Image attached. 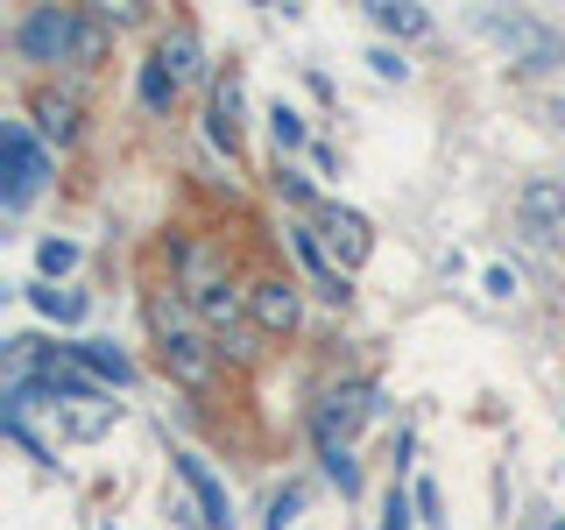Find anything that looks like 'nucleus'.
<instances>
[{
    "label": "nucleus",
    "mask_w": 565,
    "mask_h": 530,
    "mask_svg": "<svg viewBox=\"0 0 565 530\" xmlns=\"http://www.w3.org/2000/svg\"><path fill=\"white\" fill-rule=\"evenodd\" d=\"M149 326H156V340H163V368H170V375L184 389H205L212 382V332L177 305V297H156Z\"/></svg>",
    "instance_id": "1"
},
{
    "label": "nucleus",
    "mask_w": 565,
    "mask_h": 530,
    "mask_svg": "<svg viewBox=\"0 0 565 530\" xmlns=\"http://www.w3.org/2000/svg\"><path fill=\"white\" fill-rule=\"evenodd\" d=\"M481 29L509 50V64H523V71H558V64H565V35L544 29V22H530V14L481 8Z\"/></svg>",
    "instance_id": "2"
},
{
    "label": "nucleus",
    "mask_w": 565,
    "mask_h": 530,
    "mask_svg": "<svg viewBox=\"0 0 565 530\" xmlns=\"http://www.w3.org/2000/svg\"><path fill=\"white\" fill-rule=\"evenodd\" d=\"M0 163H8V191H0V205L22 212L35 191H43V177H50V156H43V141L29 135V120H8V128H0Z\"/></svg>",
    "instance_id": "3"
},
{
    "label": "nucleus",
    "mask_w": 565,
    "mask_h": 530,
    "mask_svg": "<svg viewBox=\"0 0 565 530\" xmlns=\"http://www.w3.org/2000/svg\"><path fill=\"white\" fill-rule=\"evenodd\" d=\"M71 43H78V14L71 8H29L22 29H14V50L29 64H71Z\"/></svg>",
    "instance_id": "4"
},
{
    "label": "nucleus",
    "mask_w": 565,
    "mask_h": 530,
    "mask_svg": "<svg viewBox=\"0 0 565 530\" xmlns=\"http://www.w3.org/2000/svg\"><path fill=\"white\" fill-rule=\"evenodd\" d=\"M375 417V389L367 382H347V389H326V403L311 411V438L318 446H347L361 424Z\"/></svg>",
    "instance_id": "5"
},
{
    "label": "nucleus",
    "mask_w": 565,
    "mask_h": 530,
    "mask_svg": "<svg viewBox=\"0 0 565 530\" xmlns=\"http://www.w3.org/2000/svg\"><path fill=\"white\" fill-rule=\"evenodd\" d=\"M318 241H326V255H332V269H361L367 255H375V234H367V220L361 212H347V205H318Z\"/></svg>",
    "instance_id": "6"
},
{
    "label": "nucleus",
    "mask_w": 565,
    "mask_h": 530,
    "mask_svg": "<svg viewBox=\"0 0 565 530\" xmlns=\"http://www.w3.org/2000/svg\"><path fill=\"white\" fill-rule=\"evenodd\" d=\"M177 481L199 495V509H205V523H212V530H234V502H226V481L205 467L199 453H177Z\"/></svg>",
    "instance_id": "7"
},
{
    "label": "nucleus",
    "mask_w": 565,
    "mask_h": 530,
    "mask_svg": "<svg viewBox=\"0 0 565 530\" xmlns=\"http://www.w3.org/2000/svg\"><path fill=\"white\" fill-rule=\"evenodd\" d=\"M247 318H255L262 332H290L297 326V283H282V276L255 283V290H247Z\"/></svg>",
    "instance_id": "8"
},
{
    "label": "nucleus",
    "mask_w": 565,
    "mask_h": 530,
    "mask_svg": "<svg viewBox=\"0 0 565 530\" xmlns=\"http://www.w3.org/2000/svg\"><path fill=\"white\" fill-rule=\"evenodd\" d=\"M290 247L305 255V269H311V283H318V297H326V305H347V276L332 269V255H326V241H318V226H290Z\"/></svg>",
    "instance_id": "9"
},
{
    "label": "nucleus",
    "mask_w": 565,
    "mask_h": 530,
    "mask_svg": "<svg viewBox=\"0 0 565 530\" xmlns=\"http://www.w3.org/2000/svg\"><path fill=\"white\" fill-rule=\"evenodd\" d=\"M516 205H523V226H530V234H552V226H565V184H552V177H530Z\"/></svg>",
    "instance_id": "10"
},
{
    "label": "nucleus",
    "mask_w": 565,
    "mask_h": 530,
    "mask_svg": "<svg viewBox=\"0 0 565 530\" xmlns=\"http://www.w3.org/2000/svg\"><path fill=\"white\" fill-rule=\"evenodd\" d=\"M212 141H220L226 156L241 149V71H226V78L212 85Z\"/></svg>",
    "instance_id": "11"
},
{
    "label": "nucleus",
    "mask_w": 565,
    "mask_h": 530,
    "mask_svg": "<svg viewBox=\"0 0 565 530\" xmlns=\"http://www.w3.org/2000/svg\"><path fill=\"white\" fill-rule=\"evenodd\" d=\"M156 64H163L177 85H184V78H199V71H205V50H199V35H191V29H170L163 43H156Z\"/></svg>",
    "instance_id": "12"
},
{
    "label": "nucleus",
    "mask_w": 565,
    "mask_h": 530,
    "mask_svg": "<svg viewBox=\"0 0 565 530\" xmlns=\"http://www.w3.org/2000/svg\"><path fill=\"white\" fill-rule=\"evenodd\" d=\"M35 128H43L50 141H57V149H64V141H78V99H64V93H43V99H35Z\"/></svg>",
    "instance_id": "13"
},
{
    "label": "nucleus",
    "mask_w": 565,
    "mask_h": 530,
    "mask_svg": "<svg viewBox=\"0 0 565 530\" xmlns=\"http://www.w3.org/2000/svg\"><path fill=\"white\" fill-rule=\"evenodd\" d=\"M71 353H78V361L93 368L99 382H135V361H128V353H120L114 340H78V347H71Z\"/></svg>",
    "instance_id": "14"
},
{
    "label": "nucleus",
    "mask_w": 565,
    "mask_h": 530,
    "mask_svg": "<svg viewBox=\"0 0 565 530\" xmlns=\"http://www.w3.org/2000/svg\"><path fill=\"white\" fill-rule=\"evenodd\" d=\"M367 14H375V22H382L388 35H424V29H431V14H424V8H411V0H375Z\"/></svg>",
    "instance_id": "15"
},
{
    "label": "nucleus",
    "mask_w": 565,
    "mask_h": 530,
    "mask_svg": "<svg viewBox=\"0 0 565 530\" xmlns=\"http://www.w3.org/2000/svg\"><path fill=\"white\" fill-rule=\"evenodd\" d=\"M29 305L43 311V318H57V326H78V318H85V297H78V290H43V283H35Z\"/></svg>",
    "instance_id": "16"
},
{
    "label": "nucleus",
    "mask_w": 565,
    "mask_h": 530,
    "mask_svg": "<svg viewBox=\"0 0 565 530\" xmlns=\"http://www.w3.org/2000/svg\"><path fill=\"white\" fill-rule=\"evenodd\" d=\"M135 93H141V106H149V114H170V99H177V78H170L163 64H141Z\"/></svg>",
    "instance_id": "17"
},
{
    "label": "nucleus",
    "mask_w": 565,
    "mask_h": 530,
    "mask_svg": "<svg viewBox=\"0 0 565 530\" xmlns=\"http://www.w3.org/2000/svg\"><path fill=\"white\" fill-rule=\"evenodd\" d=\"M99 57H106V22H99V14H78V43H71V64L93 71Z\"/></svg>",
    "instance_id": "18"
},
{
    "label": "nucleus",
    "mask_w": 565,
    "mask_h": 530,
    "mask_svg": "<svg viewBox=\"0 0 565 530\" xmlns=\"http://www.w3.org/2000/svg\"><path fill=\"white\" fill-rule=\"evenodd\" d=\"M106 424H114V403H106V396H93V403H78V411L64 417V432H71V438H99Z\"/></svg>",
    "instance_id": "19"
},
{
    "label": "nucleus",
    "mask_w": 565,
    "mask_h": 530,
    "mask_svg": "<svg viewBox=\"0 0 565 530\" xmlns=\"http://www.w3.org/2000/svg\"><path fill=\"white\" fill-rule=\"evenodd\" d=\"M318 459H326V474H332V488H340V495L361 488V467H353V453H347V446H318Z\"/></svg>",
    "instance_id": "20"
},
{
    "label": "nucleus",
    "mask_w": 565,
    "mask_h": 530,
    "mask_svg": "<svg viewBox=\"0 0 565 530\" xmlns=\"http://www.w3.org/2000/svg\"><path fill=\"white\" fill-rule=\"evenodd\" d=\"M35 269H43V276L78 269V247H71V241H43V247H35Z\"/></svg>",
    "instance_id": "21"
},
{
    "label": "nucleus",
    "mask_w": 565,
    "mask_h": 530,
    "mask_svg": "<svg viewBox=\"0 0 565 530\" xmlns=\"http://www.w3.org/2000/svg\"><path fill=\"white\" fill-rule=\"evenodd\" d=\"M269 128H276V149H297V141H305V120H297L290 106H276V114H269Z\"/></svg>",
    "instance_id": "22"
},
{
    "label": "nucleus",
    "mask_w": 565,
    "mask_h": 530,
    "mask_svg": "<svg viewBox=\"0 0 565 530\" xmlns=\"http://www.w3.org/2000/svg\"><path fill=\"white\" fill-rule=\"evenodd\" d=\"M93 14H99V22H106V29H128V22H135V14H141V8H135V0H106V8H93Z\"/></svg>",
    "instance_id": "23"
},
{
    "label": "nucleus",
    "mask_w": 565,
    "mask_h": 530,
    "mask_svg": "<svg viewBox=\"0 0 565 530\" xmlns=\"http://www.w3.org/2000/svg\"><path fill=\"white\" fill-rule=\"evenodd\" d=\"M417 509H424V523H431V530L446 523V517H438V488H431V481H417Z\"/></svg>",
    "instance_id": "24"
},
{
    "label": "nucleus",
    "mask_w": 565,
    "mask_h": 530,
    "mask_svg": "<svg viewBox=\"0 0 565 530\" xmlns=\"http://www.w3.org/2000/svg\"><path fill=\"white\" fill-rule=\"evenodd\" d=\"M367 64H375V71H382V78H403V71H411V64H403V57H396V50H375V57H367Z\"/></svg>",
    "instance_id": "25"
},
{
    "label": "nucleus",
    "mask_w": 565,
    "mask_h": 530,
    "mask_svg": "<svg viewBox=\"0 0 565 530\" xmlns=\"http://www.w3.org/2000/svg\"><path fill=\"white\" fill-rule=\"evenodd\" d=\"M290 517H297V488H290V495H276V509H269V530H282Z\"/></svg>",
    "instance_id": "26"
},
{
    "label": "nucleus",
    "mask_w": 565,
    "mask_h": 530,
    "mask_svg": "<svg viewBox=\"0 0 565 530\" xmlns=\"http://www.w3.org/2000/svg\"><path fill=\"white\" fill-rule=\"evenodd\" d=\"M488 290L494 297H516V269H488Z\"/></svg>",
    "instance_id": "27"
},
{
    "label": "nucleus",
    "mask_w": 565,
    "mask_h": 530,
    "mask_svg": "<svg viewBox=\"0 0 565 530\" xmlns=\"http://www.w3.org/2000/svg\"><path fill=\"white\" fill-rule=\"evenodd\" d=\"M388 530H411V517H403V495H388Z\"/></svg>",
    "instance_id": "28"
},
{
    "label": "nucleus",
    "mask_w": 565,
    "mask_h": 530,
    "mask_svg": "<svg viewBox=\"0 0 565 530\" xmlns=\"http://www.w3.org/2000/svg\"><path fill=\"white\" fill-rule=\"evenodd\" d=\"M552 120H558V128H565V99H552Z\"/></svg>",
    "instance_id": "29"
},
{
    "label": "nucleus",
    "mask_w": 565,
    "mask_h": 530,
    "mask_svg": "<svg viewBox=\"0 0 565 530\" xmlns=\"http://www.w3.org/2000/svg\"><path fill=\"white\" fill-rule=\"evenodd\" d=\"M552 530H565V523H552Z\"/></svg>",
    "instance_id": "30"
}]
</instances>
